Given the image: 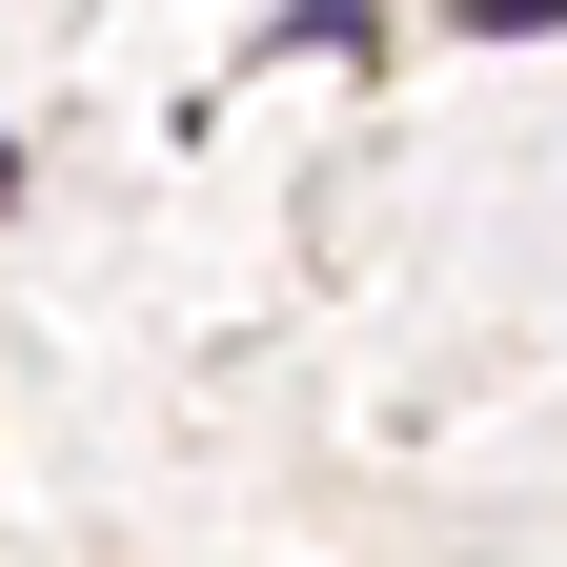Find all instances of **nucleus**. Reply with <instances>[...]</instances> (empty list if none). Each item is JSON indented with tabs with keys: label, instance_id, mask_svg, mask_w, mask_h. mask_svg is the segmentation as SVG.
Instances as JSON below:
<instances>
[{
	"label": "nucleus",
	"instance_id": "obj_1",
	"mask_svg": "<svg viewBox=\"0 0 567 567\" xmlns=\"http://www.w3.org/2000/svg\"><path fill=\"white\" fill-rule=\"evenodd\" d=\"M264 41H284V61H344V41H385V0H284Z\"/></svg>",
	"mask_w": 567,
	"mask_h": 567
},
{
	"label": "nucleus",
	"instance_id": "obj_2",
	"mask_svg": "<svg viewBox=\"0 0 567 567\" xmlns=\"http://www.w3.org/2000/svg\"><path fill=\"white\" fill-rule=\"evenodd\" d=\"M446 41H567V0H446Z\"/></svg>",
	"mask_w": 567,
	"mask_h": 567
}]
</instances>
